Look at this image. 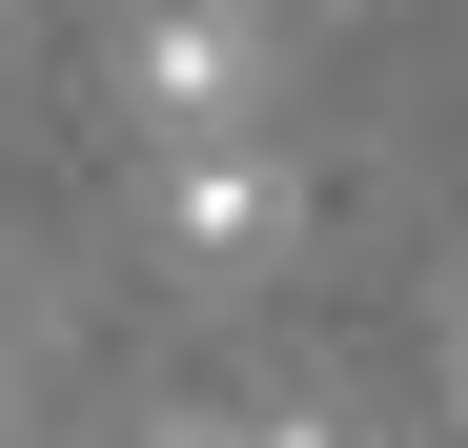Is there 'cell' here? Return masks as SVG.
Wrapping results in <instances>:
<instances>
[{
  "mask_svg": "<svg viewBox=\"0 0 468 448\" xmlns=\"http://www.w3.org/2000/svg\"><path fill=\"white\" fill-rule=\"evenodd\" d=\"M122 102L164 123V143H245V123H265V0H143Z\"/></svg>",
  "mask_w": 468,
  "mask_h": 448,
  "instance_id": "obj_1",
  "label": "cell"
},
{
  "mask_svg": "<svg viewBox=\"0 0 468 448\" xmlns=\"http://www.w3.org/2000/svg\"><path fill=\"white\" fill-rule=\"evenodd\" d=\"M285 224H305V184H285V143H265V123H245V143H164V245H184L204 285L285 265Z\"/></svg>",
  "mask_w": 468,
  "mask_h": 448,
  "instance_id": "obj_2",
  "label": "cell"
},
{
  "mask_svg": "<svg viewBox=\"0 0 468 448\" xmlns=\"http://www.w3.org/2000/svg\"><path fill=\"white\" fill-rule=\"evenodd\" d=\"M265 448H367V428L346 408H265Z\"/></svg>",
  "mask_w": 468,
  "mask_h": 448,
  "instance_id": "obj_3",
  "label": "cell"
},
{
  "mask_svg": "<svg viewBox=\"0 0 468 448\" xmlns=\"http://www.w3.org/2000/svg\"><path fill=\"white\" fill-rule=\"evenodd\" d=\"M143 448H265V428H204V408H184V428H143Z\"/></svg>",
  "mask_w": 468,
  "mask_h": 448,
  "instance_id": "obj_4",
  "label": "cell"
}]
</instances>
